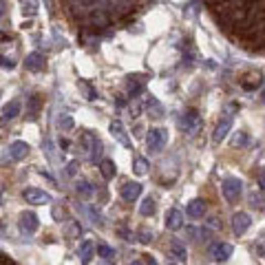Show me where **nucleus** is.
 <instances>
[{
  "label": "nucleus",
  "mask_w": 265,
  "mask_h": 265,
  "mask_svg": "<svg viewBox=\"0 0 265 265\" xmlns=\"http://www.w3.org/2000/svg\"><path fill=\"white\" fill-rule=\"evenodd\" d=\"M80 144H82V148L89 153V161H91V164H98V161H102V153H104V146H102V142H100L98 135H93L91 130H84Z\"/></svg>",
  "instance_id": "1"
},
{
  "label": "nucleus",
  "mask_w": 265,
  "mask_h": 265,
  "mask_svg": "<svg viewBox=\"0 0 265 265\" xmlns=\"http://www.w3.org/2000/svg\"><path fill=\"white\" fill-rule=\"evenodd\" d=\"M221 192H224V197L230 203H237L241 195H243V184H241L239 177H226L224 182H221Z\"/></svg>",
  "instance_id": "2"
},
{
  "label": "nucleus",
  "mask_w": 265,
  "mask_h": 265,
  "mask_svg": "<svg viewBox=\"0 0 265 265\" xmlns=\"http://www.w3.org/2000/svg\"><path fill=\"white\" fill-rule=\"evenodd\" d=\"M166 142H168V132H166L164 128H150L148 137H146L148 150H153V153H159V150L166 146Z\"/></svg>",
  "instance_id": "3"
},
{
  "label": "nucleus",
  "mask_w": 265,
  "mask_h": 265,
  "mask_svg": "<svg viewBox=\"0 0 265 265\" xmlns=\"http://www.w3.org/2000/svg\"><path fill=\"white\" fill-rule=\"evenodd\" d=\"M22 197H25V201L31 203V206H45V203L53 201V197L49 195V192L38 190V188H27L25 192H22Z\"/></svg>",
  "instance_id": "4"
},
{
  "label": "nucleus",
  "mask_w": 265,
  "mask_h": 265,
  "mask_svg": "<svg viewBox=\"0 0 265 265\" xmlns=\"http://www.w3.org/2000/svg\"><path fill=\"white\" fill-rule=\"evenodd\" d=\"M18 226H20V232L22 234H33L38 230L40 221H38V214L31 212V210H25V212L20 214V221H18Z\"/></svg>",
  "instance_id": "5"
},
{
  "label": "nucleus",
  "mask_w": 265,
  "mask_h": 265,
  "mask_svg": "<svg viewBox=\"0 0 265 265\" xmlns=\"http://www.w3.org/2000/svg\"><path fill=\"white\" fill-rule=\"evenodd\" d=\"M126 91H128L130 98H140V95L146 91V75H142V73L128 75V82H126Z\"/></svg>",
  "instance_id": "6"
},
{
  "label": "nucleus",
  "mask_w": 265,
  "mask_h": 265,
  "mask_svg": "<svg viewBox=\"0 0 265 265\" xmlns=\"http://www.w3.org/2000/svg\"><path fill=\"white\" fill-rule=\"evenodd\" d=\"M179 128H182L184 132H188V135H192L197 128H199V124H201V119H199V113L197 111H186L182 117H179Z\"/></svg>",
  "instance_id": "7"
},
{
  "label": "nucleus",
  "mask_w": 265,
  "mask_h": 265,
  "mask_svg": "<svg viewBox=\"0 0 265 265\" xmlns=\"http://www.w3.org/2000/svg\"><path fill=\"white\" fill-rule=\"evenodd\" d=\"M168 256H170L174 263H186V261H188V250H186V243H184L182 239H172L170 241Z\"/></svg>",
  "instance_id": "8"
},
{
  "label": "nucleus",
  "mask_w": 265,
  "mask_h": 265,
  "mask_svg": "<svg viewBox=\"0 0 265 265\" xmlns=\"http://www.w3.org/2000/svg\"><path fill=\"white\" fill-rule=\"evenodd\" d=\"M250 226H252V219L248 212H237L232 216V230L237 237H243V234L250 230Z\"/></svg>",
  "instance_id": "9"
},
{
  "label": "nucleus",
  "mask_w": 265,
  "mask_h": 265,
  "mask_svg": "<svg viewBox=\"0 0 265 265\" xmlns=\"http://www.w3.org/2000/svg\"><path fill=\"white\" fill-rule=\"evenodd\" d=\"M45 66H47V58L42 56L40 51L29 53L27 60H25V69L31 71V73H40V71H45Z\"/></svg>",
  "instance_id": "10"
},
{
  "label": "nucleus",
  "mask_w": 265,
  "mask_h": 265,
  "mask_svg": "<svg viewBox=\"0 0 265 265\" xmlns=\"http://www.w3.org/2000/svg\"><path fill=\"white\" fill-rule=\"evenodd\" d=\"M232 254V245L230 243H224V241H216V243L210 248V256H212V261H228Z\"/></svg>",
  "instance_id": "11"
},
{
  "label": "nucleus",
  "mask_w": 265,
  "mask_h": 265,
  "mask_svg": "<svg viewBox=\"0 0 265 265\" xmlns=\"http://www.w3.org/2000/svg\"><path fill=\"white\" fill-rule=\"evenodd\" d=\"M40 111H42V98L38 93L29 95L27 98V119L29 122H35L38 115H40Z\"/></svg>",
  "instance_id": "12"
},
{
  "label": "nucleus",
  "mask_w": 265,
  "mask_h": 265,
  "mask_svg": "<svg viewBox=\"0 0 265 265\" xmlns=\"http://www.w3.org/2000/svg\"><path fill=\"white\" fill-rule=\"evenodd\" d=\"M230 128H232V115H228V117H224L219 124H216V128H214V132H212V142L214 144H221L228 137V132H230Z\"/></svg>",
  "instance_id": "13"
},
{
  "label": "nucleus",
  "mask_w": 265,
  "mask_h": 265,
  "mask_svg": "<svg viewBox=\"0 0 265 265\" xmlns=\"http://www.w3.org/2000/svg\"><path fill=\"white\" fill-rule=\"evenodd\" d=\"M108 130H111V135L115 137V140H117L119 144H122V146L130 148V137L126 135V128H124V124H122V122H111Z\"/></svg>",
  "instance_id": "14"
},
{
  "label": "nucleus",
  "mask_w": 265,
  "mask_h": 265,
  "mask_svg": "<svg viewBox=\"0 0 265 265\" xmlns=\"http://www.w3.org/2000/svg\"><path fill=\"white\" fill-rule=\"evenodd\" d=\"M119 195H122L124 201L132 203L137 197L142 195V184H137V182H128V184H124V186H122V192H119Z\"/></svg>",
  "instance_id": "15"
},
{
  "label": "nucleus",
  "mask_w": 265,
  "mask_h": 265,
  "mask_svg": "<svg viewBox=\"0 0 265 265\" xmlns=\"http://www.w3.org/2000/svg\"><path fill=\"white\" fill-rule=\"evenodd\" d=\"M18 115H20V102L18 100H11L9 104H5L3 113H0V122H11V119H16Z\"/></svg>",
  "instance_id": "16"
},
{
  "label": "nucleus",
  "mask_w": 265,
  "mask_h": 265,
  "mask_svg": "<svg viewBox=\"0 0 265 265\" xmlns=\"http://www.w3.org/2000/svg\"><path fill=\"white\" fill-rule=\"evenodd\" d=\"M182 226H184V214H182V210L170 208V210L166 212V228H168V230H179Z\"/></svg>",
  "instance_id": "17"
},
{
  "label": "nucleus",
  "mask_w": 265,
  "mask_h": 265,
  "mask_svg": "<svg viewBox=\"0 0 265 265\" xmlns=\"http://www.w3.org/2000/svg\"><path fill=\"white\" fill-rule=\"evenodd\" d=\"M29 155V144L27 142H14L9 146V159L11 161H20V159H25Z\"/></svg>",
  "instance_id": "18"
},
{
  "label": "nucleus",
  "mask_w": 265,
  "mask_h": 265,
  "mask_svg": "<svg viewBox=\"0 0 265 265\" xmlns=\"http://www.w3.org/2000/svg\"><path fill=\"white\" fill-rule=\"evenodd\" d=\"M203 212H206V201L203 199H192L188 206H186V214L190 219H201Z\"/></svg>",
  "instance_id": "19"
},
{
  "label": "nucleus",
  "mask_w": 265,
  "mask_h": 265,
  "mask_svg": "<svg viewBox=\"0 0 265 265\" xmlns=\"http://www.w3.org/2000/svg\"><path fill=\"white\" fill-rule=\"evenodd\" d=\"M93 250H95L93 241H89V239L82 241V243H80V250H77V256H80V261H82V263H89V261H91Z\"/></svg>",
  "instance_id": "20"
},
{
  "label": "nucleus",
  "mask_w": 265,
  "mask_h": 265,
  "mask_svg": "<svg viewBox=\"0 0 265 265\" xmlns=\"http://www.w3.org/2000/svg\"><path fill=\"white\" fill-rule=\"evenodd\" d=\"M146 108H148V113H150L153 117H164V106H161V104H159V100H157V98H153V95L148 98Z\"/></svg>",
  "instance_id": "21"
},
{
  "label": "nucleus",
  "mask_w": 265,
  "mask_h": 265,
  "mask_svg": "<svg viewBox=\"0 0 265 265\" xmlns=\"http://www.w3.org/2000/svg\"><path fill=\"white\" fill-rule=\"evenodd\" d=\"M155 210H157V203H155V199H153V197H146V199L142 201V206H140V214H142V216H153Z\"/></svg>",
  "instance_id": "22"
},
{
  "label": "nucleus",
  "mask_w": 265,
  "mask_h": 265,
  "mask_svg": "<svg viewBox=\"0 0 265 265\" xmlns=\"http://www.w3.org/2000/svg\"><path fill=\"white\" fill-rule=\"evenodd\" d=\"M98 256H102L106 263H111V261H115V250L111 248V245H106V243H98Z\"/></svg>",
  "instance_id": "23"
},
{
  "label": "nucleus",
  "mask_w": 265,
  "mask_h": 265,
  "mask_svg": "<svg viewBox=\"0 0 265 265\" xmlns=\"http://www.w3.org/2000/svg\"><path fill=\"white\" fill-rule=\"evenodd\" d=\"M100 172L104 179H113L115 177V164H113L111 159H102L100 161Z\"/></svg>",
  "instance_id": "24"
},
{
  "label": "nucleus",
  "mask_w": 265,
  "mask_h": 265,
  "mask_svg": "<svg viewBox=\"0 0 265 265\" xmlns=\"http://www.w3.org/2000/svg\"><path fill=\"white\" fill-rule=\"evenodd\" d=\"M77 86H80V91L84 93V98H86L89 102L98 100V91H95V89L91 86V82H86V80H80V84H77Z\"/></svg>",
  "instance_id": "25"
},
{
  "label": "nucleus",
  "mask_w": 265,
  "mask_h": 265,
  "mask_svg": "<svg viewBox=\"0 0 265 265\" xmlns=\"http://www.w3.org/2000/svg\"><path fill=\"white\" fill-rule=\"evenodd\" d=\"M75 192L80 197H84V199H89L93 195V188H91V184L89 182H84V179H80V182H75Z\"/></svg>",
  "instance_id": "26"
},
{
  "label": "nucleus",
  "mask_w": 265,
  "mask_h": 265,
  "mask_svg": "<svg viewBox=\"0 0 265 265\" xmlns=\"http://www.w3.org/2000/svg\"><path fill=\"white\" fill-rule=\"evenodd\" d=\"M132 170H135L137 174H146L148 170V161L144 157H135V161H132Z\"/></svg>",
  "instance_id": "27"
},
{
  "label": "nucleus",
  "mask_w": 265,
  "mask_h": 265,
  "mask_svg": "<svg viewBox=\"0 0 265 265\" xmlns=\"http://www.w3.org/2000/svg\"><path fill=\"white\" fill-rule=\"evenodd\" d=\"M58 128L60 130H71L73 128V117L71 115H60L58 117Z\"/></svg>",
  "instance_id": "28"
},
{
  "label": "nucleus",
  "mask_w": 265,
  "mask_h": 265,
  "mask_svg": "<svg viewBox=\"0 0 265 265\" xmlns=\"http://www.w3.org/2000/svg\"><path fill=\"white\" fill-rule=\"evenodd\" d=\"M22 7H25V16H33L35 11H38V0H20Z\"/></svg>",
  "instance_id": "29"
},
{
  "label": "nucleus",
  "mask_w": 265,
  "mask_h": 265,
  "mask_svg": "<svg viewBox=\"0 0 265 265\" xmlns=\"http://www.w3.org/2000/svg\"><path fill=\"white\" fill-rule=\"evenodd\" d=\"M153 237H155V234L148 232V230H140V232L135 234V239L140 241V243H150V241H153Z\"/></svg>",
  "instance_id": "30"
},
{
  "label": "nucleus",
  "mask_w": 265,
  "mask_h": 265,
  "mask_svg": "<svg viewBox=\"0 0 265 265\" xmlns=\"http://www.w3.org/2000/svg\"><path fill=\"white\" fill-rule=\"evenodd\" d=\"M248 142H250V140H248V135H245L243 130H241L239 135L234 137V146H245V144H248Z\"/></svg>",
  "instance_id": "31"
},
{
  "label": "nucleus",
  "mask_w": 265,
  "mask_h": 265,
  "mask_svg": "<svg viewBox=\"0 0 265 265\" xmlns=\"http://www.w3.org/2000/svg\"><path fill=\"white\" fill-rule=\"evenodd\" d=\"M82 234V228L80 224H75V221H71V228H69V237H80Z\"/></svg>",
  "instance_id": "32"
},
{
  "label": "nucleus",
  "mask_w": 265,
  "mask_h": 265,
  "mask_svg": "<svg viewBox=\"0 0 265 265\" xmlns=\"http://www.w3.org/2000/svg\"><path fill=\"white\" fill-rule=\"evenodd\" d=\"M256 182H258V188L265 190V168H261V170H258V174H256Z\"/></svg>",
  "instance_id": "33"
},
{
  "label": "nucleus",
  "mask_w": 265,
  "mask_h": 265,
  "mask_svg": "<svg viewBox=\"0 0 265 265\" xmlns=\"http://www.w3.org/2000/svg\"><path fill=\"white\" fill-rule=\"evenodd\" d=\"M0 66H3V69H14L16 62L14 60H9V58H0Z\"/></svg>",
  "instance_id": "34"
},
{
  "label": "nucleus",
  "mask_w": 265,
  "mask_h": 265,
  "mask_svg": "<svg viewBox=\"0 0 265 265\" xmlns=\"http://www.w3.org/2000/svg\"><path fill=\"white\" fill-rule=\"evenodd\" d=\"M7 14V0H0V18H5Z\"/></svg>",
  "instance_id": "35"
},
{
  "label": "nucleus",
  "mask_w": 265,
  "mask_h": 265,
  "mask_svg": "<svg viewBox=\"0 0 265 265\" xmlns=\"http://www.w3.org/2000/svg\"><path fill=\"white\" fill-rule=\"evenodd\" d=\"M75 170H77V161H71L69 168H66V172H69V174H75Z\"/></svg>",
  "instance_id": "36"
},
{
  "label": "nucleus",
  "mask_w": 265,
  "mask_h": 265,
  "mask_svg": "<svg viewBox=\"0 0 265 265\" xmlns=\"http://www.w3.org/2000/svg\"><path fill=\"white\" fill-rule=\"evenodd\" d=\"M0 40H9V35H7V33H3V31H0Z\"/></svg>",
  "instance_id": "37"
},
{
  "label": "nucleus",
  "mask_w": 265,
  "mask_h": 265,
  "mask_svg": "<svg viewBox=\"0 0 265 265\" xmlns=\"http://www.w3.org/2000/svg\"><path fill=\"white\" fill-rule=\"evenodd\" d=\"M261 104H265V89L261 91Z\"/></svg>",
  "instance_id": "38"
},
{
  "label": "nucleus",
  "mask_w": 265,
  "mask_h": 265,
  "mask_svg": "<svg viewBox=\"0 0 265 265\" xmlns=\"http://www.w3.org/2000/svg\"><path fill=\"white\" fill-rule=\"evenodd\" d=\"M0 58H3V56H0Z\"/></svg>",
  "instance_id": "39"
}]
</instances>
